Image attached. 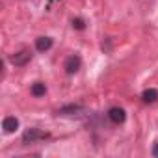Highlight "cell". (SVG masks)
I'll use <instances>...</instances> for the list:
<instances>
[{"label":"cell","mask_w":158,"mask_h":158,"mask_svg":"<svg viewBox=\"0 0 158 158\" xmlns=\"http://www.w3.org/2000/svg\"><path fill=\"white\" fill-rule=\"evenodd\" d=\"M73 26H76V28H84V24H82V21H73Z\"/></svg>","instance_id":"cell-11"},{"label":"cell","mask_w":158,"mask_h":158,"mask_svg":"<svg viewBox=\"0 0 158 158\" xmlns=\"http://www.w3.org/2000/svg\"><path fill=\"white\" fill-rule=\"evenodd\" d=\"M2 128H4V132H6V134L15 132V130L19 128V119H17V117H13V115H8V117L2 121Z\"/></svg>","instance_id":"cell-4"},{"label":"cell","mask_w":158,"mask_h":158,"mask_svg":"<svg viewBox=\"0 0 158 158\" xmlns=\"http://www.w3.org/2000/svg\"><path fill=\"white\" fill-rule=\"evenodd\" d=\"M30 58H32V52H30L28 48H23V50H19V52L11 54L10 61H11L15 67H23V65H26V63L30 61Z\"/></svg>","instance_id":"cell-1"},{"label":"cell","mask_w":158,"mask_h":158,"mask_svg":"<svg viewBox=\"0 0 158 158\" xmlns=\"http://www.w3.org/2000/svg\"><path fill=\"white\" fill-rule=\"evenodd\" d=\"M45 91H47V88H45V84H41V82H35V84L32 86V95H34V97H41V95H45Z\"/></svg>","instance_id":"cell-9"},{"label":"cell","mask_w":158,"mask_h":158,"mask_svg":"<svg viewBox=\"0 0 158 158\" xmlns=\"http://www.w3.org/2000/svg\"><path fill=\"white\" fill-rule=\"evenodd\" d=\"M152 156L158 158V141H154V145H152Z\"/></svg>","instance_id":"cell-10"},{"label":"cell","mask_w":158,"mask_h":158,"mask_svg":"<svg viewBox=\"0 0 158 158\" xmlns=\"http://www.w3.org/2000/svg\"><path fill=\"white\" fill-rule=\"evenodd\" d=\"M82 114H84V108L82 106H74V104L63 106V108L58 110V115H69V117H73V115H82Z\"/></svg>","instance_id":"cell-5"},{"label":"cell","mask_w":158,"mask_h":158,"mask_svg":"<svg viewBox=\"0 0 158 158\" xmlns=\"http://www.w3.org/2000/svg\"><path fill=\"white\" fill-rule=\"evenodd\" d=\"M43 138H47V134L41 132L39 128H28V130L23 134V141H24V143H34V141H37V139H43Z\"/></svg>","instance_id":"cell-3"},{"label":"cell","mask_w":158,"mask_h":158,"mask_svg":"<svg viewBox=\"0 0 158 158\" xmlns=\"http://www.w3.org/2000/svg\"><path fill=\"white\" fill-rule=\"evenodd\" d=\"M108 117H110L114 123H117V125H119V123H123V121L127 119V115H125V110H123V108H117V106H115V108H110V112H108Z\"/></svg>","instance_id":"cell-6"},{"label":"cell","mask_w":158,"mask_h":158,"mask_svg":"<svg viewBox=\"0 0 158 158\" xmlns=\"http://www.w3.org/2000/svg\"><path fill=\"white\" fill-rule=\"evenodd\" d=\"M80 65H82V60H80V56H76V54H73V56H69L67 60H65V73L67 74H74L78 69H80Z\"/></svg>","instance_id":"cell-2"},{"label":"cell","mask_w":158,"mask_h":158,"mask_svg":"<svg viewBox=\"0 0 158 158\" xmlns=\"http://www.w3.org/2000/svg\"><path fill=\"white\" fill-rule=\"evenodd\" d=\"M141 99H143L145 102H154V101L158 99V91H156V89H145L143 95H141Z\"/></svg>","instance_id":"cell-8"},{"label":"cell","mask_w":158,"mask_h":158,"mask_svg":"<svg viewBox=\"0 0 158 158\" xmlns=\"http://www.w3.org/2000/svg\"><path fill=\"white\" fill-rule=\"evenodd\" d=\"M35 47H37V50H48L50 47H52V39L50 37H39L37 41H35Z\"/></svg>","instance_id":"cell-7"}]
</instances>
